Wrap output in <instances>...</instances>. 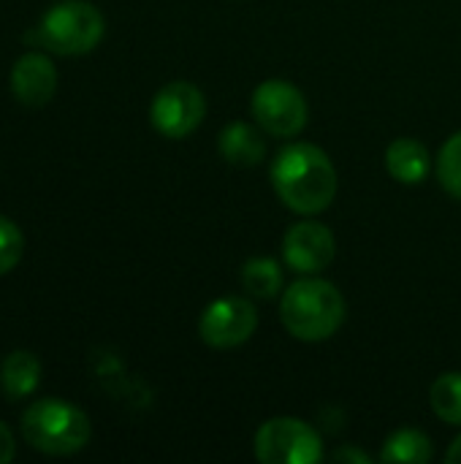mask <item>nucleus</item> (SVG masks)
<instances>
[{
  "instance_id": "obj_1",
  "label": "nucleus",
  "mask_w": 461,
  "mask_h": 464,
  "mask_svg": "<svg viewBox=\"0 0 461 464\" xmlns=\"http://www.w3.org/2000/svg\"><path fill=\"white\" fill-rule=\"evenodd\" d=\"M272 185L280 201L299 215H318L337 196V169L315 144H288L272 163Z\"/></svg>"
},
{
  "instance_id": "obj_2",
  "label": "nucleus",
  "mask_w": 461,
  "mask_h": 464,
  "mask_svg": "<svg viewBox=\"0 0 461 464\" xmlns=\"http://www.w3.org/2000/svg\"><path fill=\"white\" fill-rule=\"evenodd\" d=\"M280 321L291 337L302 343H323L340 332L345 321V299L329 280H296L283 294Z\"/></svg>"
},
{
  "instance_id": "obj_3",
  "label": "nucleus",
  "mask_w": 461,
  "mask_h": 464,
  "mask_svg": "<svg viewBox=\"0 0 461 464\" xmlns=\"http://www.w3.org/2000/svg\"><path fill=\"white\" fill-rule=\"evenodd\" d=\"M92 427L84 411L62 400L33 402L22 416V438L30 449L49 457H71L90 443Z\"/></svg>"
},
{
  "instance_id": "obj_4",
  "label": "nucleus",
  "mask_w": 461,
  "mask_h": 464,
  "mask_svg": "<svg viewBox=\"0 0 461 464\" xmlns=\"http://www.w3.org/2000/svg\"><path fill=\"white\" fill-rule=\"evenodd\" d=\"M103 30H106V22L92 3L62 0V3H54L43 14L35 30V41L49 52L73 57V54L92 52L101 44Z\"/></svg>"
},
{
  "instance_id": "obj_5",
  "label": "nucleus",
  "mask_w": 461,
  "mask_h": 464,
  "mask_svg": "<svg viewBox=\"0 0 461 464\" xmlns=\"http://www.w3.org/2000/svg\"><path fill=\"white\" fill-rule=\"evenodd\" d=\"M255 459L264 464H315L323 459L321 435L299 419H269L255 432Z\"/></svg>"
},
{
  "instance_id": "obj_6",
  "label": "nucleus",
  "mask_w": 461,
  "mask_h": 464,
  "mask_svg": "<svg viewBox=\"0 0 461 464\" xmlns=\"http://www.w3.org/2000/svg\"><path fill=\"white\" fill-rule=\"evenodd\" d=\"M250 109H253L255 122L266 133L283 136V139L299 136L310 120V109H307L302 90L283 79H269L258 84L253 92Z\"/></svg>"
},
{
  "instance_id": "obj_7",
  "label": "nucleus",
  "mask_w": 461,
  "mask_h": 464,
  "mask_svg": "<svg viewBox=\"0 0 461 464\" xmlns=\"http://www.w3.org/2000/svg\"><path fill=\"white\" fill-rule=\"evenodd\" d=\"M206 114V101L201 90L190 82H171L158 90L149 106V120L155 130L166 139L190 136Z\"/></svg>"
},
{
  "instance_id": "obj_8",
  "label": "nucleus",
  "mask_w": 461,
  "mask_h": 464,
  "mask_svg": "<svg viewBox=\"0 0 461 464\" xmlns=\"http://www.w3.org/2000/svg\"><path fill=\"white\" fill-rule=\"evenodd\" d=\"M255 329H258V310L242 296H226L212 302L198 321L201 340L217 351L239 348L255 334Z\"/></svg>"
},
{
  "instance_id": "obj_9",
  "label": "nucleus",
  "mask_w": 461,
  "mask_h": 464,
  "mask_svg": "<svg viewBox=\"0 0 461 464\" xmlns=\"http://www.w3.org/2000/svg\"><path fill=\"white\" fill-rule=\"evenodd\" d=\"M283 256L293 272L318 275L334 261V234L315 220L296 223L283 239Z\"/></svg>"
},
{
  "instance_id": "obj_10",
  "label": "nucleus",
  "mask_w": 461,
  "mask_h": 464,
  "mask_svg": "<svg viewBox=\"0 0 461 464\" xmlns=\"http://www.w3.org/2000/svg\"><path fill=\"white\" fill-rule=\"evenodd\" d=\"M11 90L24 106H43L57 90V71L46 54L27 52L11 68Z\"/></svg>"
},
{
  "instance_id": "obj_11",
  "label": "nucleus",
  "mask_w": 461,
  "mask_h": 464,
  "mask_svg": "<svg viewBox=\"0 0 461 464\" xmlns=\"http://www.w3.org/2000/svg\"><path fill=\"white\" fill-rule=\"evenodd\" d=\"M386 169L402 185H421L429 177L432 158L418 139H397L386 150Z\"/></svg>"
},
{
  "instance_id": "obj_12",
  "label": "nucleus",
  "mask_w": 461,
  "mask_h": 464,
  "mask_svg": "<svg viewBox=\"0 0 461 464\" xmlns=\"http://www.w3.org/2000/svg\"><path fill=\"white\" fill-rule=\"evenodd\" d=\"M220 155L231 163V166H258L266 155V144L261 139V133L247 125V122H231L226 125V130L220 133Z\"/></svg>"
},
{
  "instance_id": "obj_13",
  "label": "nucleus",
  "mask_w": 461,
  "mask_h": 464,
  "mask_svg": "<svg viewBox=\"0 0 461 464\" xmlns=\"http://www.w3.org/2000/svg\"><path fill=\"white\" fill-rule=\"evenodd\" d=\"M38 381H41V364L30 351H14L5 356V362L0 367V386L11 402L30 397L35 392Z\"/></svg>"
},
{
  "instance_id": "obj_14",
  "label": "nucleus",
  "mask_w": 461,
  "mask_h": 464,
  "mask_svg": "<svg viewBox=\"0 0 461 464\" xmlns=\"http://www.w3.org/2000/svg\"><path fill=\"white\" fill-rule=\"evenodd\" d=\"M380 459L394 464H427L432 459V443L421 430H399L386 440Z\"/></svg>"
},
{
  "instance_id": "obj_15",
  "label": "nucleus",
  "mask_w": 461,
  "mask_h": 464,
  "mask_svg": "<svg viewBox=\"0 0 461 464\" xmlns=\"http://www.w3.org/2000/svg\"><path fill=\"white\" fill-rule=\"evenodd\" d=\"M242 285L255 299H274L283 291V269L274 258H250L242 266Z\"/></svg>"
},
{
  "instance_id": "obj_16",
  "label": "nucleus",
  "mask_w": 461,
  "mask_h": 464,
  "mask_svg": "<svg viewBox=\"0 0 461 464\" xmlns=\"http://www.w3.org/2000/svg\"><path fill=\"white\" fill-rule=\"evenodd\" d=\"M432 411L446 421L461 427V372H446L432 383Z\"/></svg>"
},
{
  "instance_id": "obj_17",
  "label": "nucleus",
  "mask_w": 461,
  "mask_h": 464,
  "mask_svg": "<svg viewBox=\"0 0 461 464\" xmlns=\"http://www.w3.org/2000/svg\"><path fill=\"white\" fill-rule=\"evenodd\" d=\"M437 177L440 185L461 201V130L443 144L437 158Z\"/></svg>"
},
{
  "instance_id": "obj_18",
  "label": "nucleus",
  "mask_w": 461,
  "mask_h": 464,
  "mask_svg": "<svg viewBox=\"0 0 461 464\" xmlns=\"http://www.w3.org/2000/svg\"><path fill=\"white\" fill-rule=\"evenodd\" d=\"M24 253V237L19 226L0 215V275L11 272Z\"/></svg>"
},
{
  "instance_id": "obj_19",
  "label": "nucleus",
  "mask_w": 461,
  "mask_h": 464,
  "mask_svg": "<svg viewBox=\"0 0 461 464\" xmlns=\"http://www.w3.org/2000/svg\"><path fill=\"white\" fill-rule=\"evenodd\" d=\"M16 454V446H14V435L11 430L0 421V464H8Z\"/></svg>"
},
{
  "instance_id": "obj_20",
  "label": "nucleus",
  "mask_w": 461,
  "mask_h": 464,
  "mask_svg": "<svg viewBox=\"0 0 461 464\" xmlns=\"http://www.w3.org/2000/svg\"><path fill=\"white\" fill-rule=\"evenodd\" d=\"M334 459H337V462H370V457L361 454V451H356V449H340V451L334 454Z\"/></svg>"
},
{
  "instance_id": "obj_21",
  "label": "nucleus",
  "mask_w": 461,
  "mask_h": 464,
  "mask_svg": "<svg viewBox=\"0 0 461 464\" xmlns=\"http://www.w3.org/2000/svg\"><path fill=\"white\" fill-rule=\"evenodd\" d=\"M446 459L451 464H461V435L451 443V449H448V454H446Z\"/></svg>"
}]
</instances>
